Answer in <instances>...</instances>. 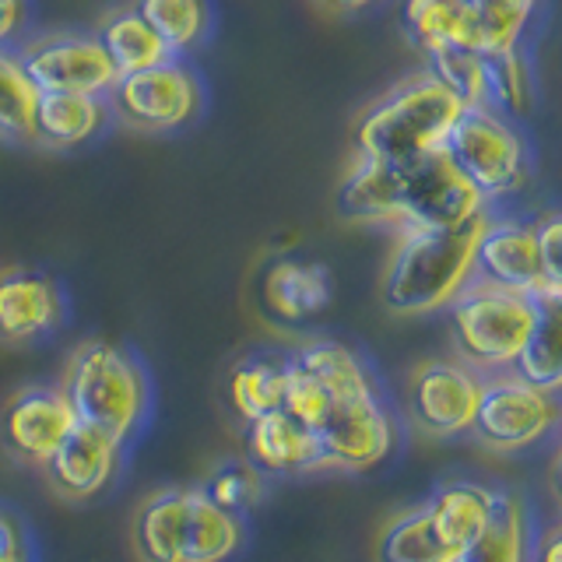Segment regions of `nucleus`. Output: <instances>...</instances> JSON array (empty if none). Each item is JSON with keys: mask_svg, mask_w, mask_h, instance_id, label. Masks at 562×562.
Wrapping results in <instances>:
<instances>
[{"mask_svg": "<svg viewBox=\"0 0 562 562\" xmlns=\"http://www.w3.org/2000/svg\"><path fill=\"white\" fill-rule=\"evenodd\" d=\"M488 218L453 228H404L380 278L383 310L394 316H432L447 310L474 281V243Z\"/></svg>", "mask_w": 562, "mask_h": 562, "instance_id": "nucleus-1", "label": "nucleus"}, {"mask_svg": "<svg viewBox=\"0 0 562 562\" xmlns=\"http://www.w3.org/2000/svg\"><path fill=\"white\" fill-rule=\"evenodd\" d=\"M60 391L78 426L102 432L123 450L145 429L151 412V383L134 351L113 341H81L64 362Z\"/></svg>", "mask_w": 562, "mask_h": 562, "instance_id": "nucleus-2", "label": "nucleus"}, {"mask_svg": "<svg viewBox=\"0 0 562 562\" xmlns=\"http://www.w3.org/2000/svg\"><path fill=\"white\" fill-rule=\"evenodd\" d=\"M464 102L447 85H439L429 70L412 75L386 88L356 120V155L376 158V162L404 166L415 158L443 148V140Z\"/></svg>", "mask_w": 562, "mask_h": 562, "instance_id": "nucleus-3", "label": "nucleus"}, {"mask_svg": "<svg viewBox=\"0 0 562 562\" xmlns=\"http://www.w3.org/2000/svg\"><path fill=\"white\" fill-rule=\"evenodd\" d=\"M450 338L457 359L479 369L482 376L514 369V359L535 327V295L509 292L488 281H471L447 306Z\"/></svg>", "mask_w": 562, "mask_h": 562, "instance_id": "nucleus-4", "label": "nucleus"}, {"mask_svg": "<svg viewBox=\"0 0 562 562\" xmlns=\"http://www.w3.org/2000/svg\"><path fill=\"white\" fill-rule=\"evenodd\" d=\"M443 151L488 207L527 190L535 180V158L527 137L514 120L488 105H474L457 116L443 140Z\"/></svg>", "mask_w": 562, "mask_h": 562, "instance_id": "nucleus-5", "label": "nucleus"}, {"mask_svg": "<svg viewBox=\"0 0 562 562\" xmlns=\"http://www.w3.org/2000/svg\"><path fill=\"white\" fill-rule=\"evenodd\" d=\"M110 110L120 123L145 134L190 127L204 110V85L183 57H169L137 75H120L110 88Z\"/></svg>", "mask_w": 562, "mask_h": 562, "instance_id": "nucleus-6", "label": "nucleus"}, {"mask_svg": "<svg viewBox=\"0 0 562 562\" xmlns=\"http://www.w3.org/2000/svg\"><path fill=\"white\" fill-rule=\"evenodd\" d=\"M559 426V394L520 380L514 369L488 373L482 383L471 436L492 453H520L538 447Z\"/></svg>", "mask_w": 562, "mask_h": 562, "instance_id": "nucleus-7", "label": "nucleus"}, {"mask_svg": "<svg viewBox=\"0 0 562 562\" xmlns=\"http://www.w3.org/2000/svg\"><path fill=\"white\" fill-rule=\"evenodd\" d=\"M394 201L397 233L404 228H453L488 211L485 198L464 180V172L450 162L443 148L422 155L415 162L394 166Z\"/></svg>", "mask_w": 562, "mask_h": 562, "instance_id": "nucleus-8", "label": "nucleus"}, {"mask_svg": "<svg viewBox=\"0 0 562 562\" xmlns=\"http://www.w3.org/2000/svg\"><path fill=\"white\" fill-rule=\"evenodd\" d=\"M485 376L461 359H426L404 383L408 422L429 439H453L471 432Z\"/></svg>", "mask_w": 562, "mask_h": 562, "instance_id": "nucleus-9", "label": "nucleus"}, {"mask_svg": "<svg viewBox=\"0 0 562 562\" xmlns=\"http://www.w3.org/2000/svg\"><path fill=\"white\" fill-rule=\"evenodd\" d=\"M14 49L40 92L110 95L120 78L95 32H43Z\"/></svg>", "mask_w": 562, "mask_h": 562, "instance_id": "nucleus-10", "label": "nucleus"}, {"mask_svg": "<svg viewBox=\"0 0 562 562\" xmlns=\"http://www.w3.org/2000/svg\"><path fill=\"white\" fill-rule=\"evenodd\" d=\"M397 415L383 391L330 404L321 432V450L327 468L369 471L397 450Z\"/></svg>", "mask_w": 562, "mask_h": 562, "instance_id": "nucleus-11", "label": "nucleus"}, {"mask_svg": "<svg viewBox=\"0 0 562 562\" xmlns=\"http://www.w3.org/2000/svg\"><path fill=\"white\" fill-rule=\"evenodd\" d=\"M474 281H488V285L524 292L535 299H562V292L544 281L535 243V222L492 215V207L479 233V243H474Z\"/></svg>", "mask_w": 562, "mask_h": 562, "instance_id": "nucleus-12", "label": "nucleus"}, {"mask_svg": "<svg viewBox=\"0 0 562 562\" xmlns=\"http://www.w3.org/2000/svg\"><path fill=\"white\" fill-rule=\"evenodd\" d=\"M78 426L57 383H32L14 391L0 412V443L22 464L43 468L67 432Z\"/></svg>", "mask_w": 562, "mask_h": 562, "instance_id": "nucleus-13", "label": "nucleus"}, {"mask_svg": "<svg viewBox=\"0 0 562 562\" xmlns=\"http://www.w3.org/2000/svg\"><path fill=\"white\" fill-rule=\"evenodd\" d=\"M67 299L57 278L35 268L0 271V345H35L64 324Z\"/></svg>", "mask_w": 562, "mask_h": 562, "instance_id": "nucleus-14", "label": "nucleus"}, {"mask_svg": "<svg viewBox=\"0 0 562 562\" xmlns=\"http://www.w3.org/2000/svg\"><path fill=\"white\" fill-rule=\"evenodd\" d=\"M120 464V447L102 432L75 426L64 443L53 450V457L43 464L49 488L64 503H88L113 482Z\"/></svg>", "mask_w": 562, "mask_h": 562, "instance_id": "nucleus-15", "label": "nucleus"}, {"mask_svg": "<svg viewBox=\"0 0 562 562\" xmlns=\"http://www.w3.org/2000/svg\"><path fill=\"white\" fill-rule=\"evenodd\" d=\"M246 461L260 474H306L327 468L321 439L281 408L246 422Z\"/></svg>", "mask_w": 562, "mask_h": 562, "instance_id": "nucleus-16", "label": "nucleus"}, {"mask_svg": "<svg viewBox=\"0 0 562 562\" xmlns=\"http://www.w3.org/2000/svg\"><path fill=\"white\" fill-rule=\"evenodd\" d=\"M113 110L105 95L40 92L32 116V145L46 151H78L110 127Z\"/></svg>", "mask_w": 562, "mask_h": 562, "instance_id": "nucleus-17", "label": "nucleus"}, {"mask_svg": "<svg viewBox=\"0 0 562 562\" xmlns=\"http://www.w3.org/2000/svg\"><path fill=\"white\" fill-rule=\"evenodd\" d=\"M330 274L324 263L281 257L260 278V303L281 324H306L330 306Z\"/></svg>", "mask_w": 562, "mask_h": 562, "instance_id": "nucleus-18", "label": "nucleus"}, {"mask_svg": "<svg viewBox=\"0 0 562 562\" xmlns=\"http://www.w3.org/2000/svg\"><path fill=\"white\" fill-rule=\"evenodd\" d=\"M496 503H499V488L474 479H447L429 492V499L422 506H426V514L432 520L436 538L450 552H457L485 531Z\"/></svg>", "mask_w": 562, "mask_h": 562, "instance_id": "nucleus-19", "label": "nucleus"}, {"mask_svg": "<svg viewBox=\"0 0 562 562\" xmlns=\"http://www.w3.org/2000/svg\"><path fill=\"white\" fill-rule=\"evenodd\" d=\"M246 538L243 517L215 506L201 488H183L180 562H228Z\"/></svg>", "mask_w": 562, "mask_h": 562, "instance_id": "nucleus-20", "label": "nucleus"}, {"mask_svg": "<svg viewBox=\"0 0 562 562\" xmlns=\"http://www.w3.org/2000/svg\"><path fill=\"white\" fill-rule=\"evenodd\" d=\"M338 211L351 225L386 228L397 233V201H394V166L376 158L356 155L338 187Z\"/></svg>", "mask_w": 562, "mask_h": 562, "instance_id": "nucleus-21", "label": "nucleus"}, {"mask_svg": "<svg viewBox=\"0 0 562 562\" xmlns=\"http://www.w3.org/2000/svg\"><path fill=\"white\" fill-rule=\"evenodd\" d=\"M401 25L422 57L447 46L479 49V22L468 0H401Z\"/></svg>", "mask_w": 562, "mask_h": 562, "instance_id": "nucleus-22", "label": "nucleus"}, {"mask_svg": "<svg viewBox=\"0 0 562 562\" xmlns=\"http://www.w3.org/2000/svg\"><path fill=\"white\" fill-rule=\"evenodd\" d=\"M289 356L321 380V386L327 391L330 404L338 401H351V397H366V394H376L383 391L376 373L369 369V362L359 356L356 348H348L345 341H334V338H310L303 341Z\"/></svg>", "mask_w": 562, "mask_h": 562, "instance_id": "nucleus-23", "label": "nucleus"}, {"mask_svg": "<svg viewBox=\"0 0 562 562\" xmlns=\"http://www.w3.org/2000/svg\"><path fill=\"white\" fill-rule=\"evenodd\" d=\"M531 552V514L517 492L499 488V503L492 509L485 531L457 549L450 562H527Z\"/></svg>", "mask_w": 562, "mask_h": 562, "instance_id": "nucleus-24", "label": "nucleus"}, {"mask_svg": "<svg viewBox=\"0 0 562 562\" xmlns=\"http://www.w3.org/2000/svg\"><path fill=\"white\" fill-rule=\"evenodd\" d=\"M95 40L102 43L105 57L113 60L116 75H137V70H148V67L172 57L166 43L158 40V32L137 14L134 4L105 14Z\"/></svg>", "mask_w": 562, "mask_h": 562, "instance_id": "nucleus-25", "label": "nucleus"}, {"mask_svg": "<svg viewBox=\"0 0 562 562\" xmlns=\"http://www.w3.org/2000/svg\"><path fill=\"white\" fill-rule=\"evenodd\" d=\"M538 316L527 334L520 356L514 359V373L541 391L559 394L562 386V299H535Z\"/></svg>", "mask_w": 562, "mask_h": 562, "instance_id": "nucleus-26", "label": "nucleus"}, {"mask_svg": "<svg viewBox=\"0 0 562 562\" xmlns=\"http://www.w3.org/2000/svg\"><path fill=\"white\" fill-rule=\"evenodd\" d=\"M285 356H246L228 373V404L243 422H254L281 408V394H285Z\"/></svg>", "mask_w": 562, "mask_h": 562, "instance_id": "nucleus-27", "label": "nucleus"}, {"mask_svg": "<svg viewBox=\"0 0 562 562\" xmlns=\"http://www.w3.org/2000/svg\"><path fill=\"white\" fill-rule=\"evenodd\" d=\"M183 488H158L134 517V552L140 562H180Z\"/></svg>", "mask_w": 562, "mask_h": 562, "instance_id": "nucleus-28", "label": "nucleus"}, {"mask_svg": "<svg viewBox=\"0 0 562 562\" xmlns=\"http://www.w3.org/2000/svg\"><path fill=\"white\" fill-rule=\"evenodd\" d=\"M453 552L436 538L426 506H408L386 520L373 541V562H450Z\"/></svg>", "mask_w": 562, "mask_h": 562, "instance_id": "nucleus-29", "label": "nucleus"}, {"mask_svg": "<svg viewBox=\"0 0 562 562\" xmlns=\"http://www.w3.org/2000/svg\"><path fill=\"white\" fill-rule=\"evenodd\" d=\"M485 85H488V110H496L509 120H524L535 110L538 81L524 46L485 53Z\"/></svg>", "mask_w": 562, "mask_h": 562, "instance_id": "nucleus-30", "label": "nucleus"}, {"mask_svg": "<svg viewBox=\"0 0 562 562\" xmlns=\"http://www.w3.org/2000/svg\"><path fill=\"white\" fill-rule=\"evenodd\" d=\"M134 8L158 32L172 57L201 49L211 32L207 0H134Z\"/></svg>", "mask_w": 562, "mask_h": 562, "instance_id": "nucleus-31", "label": "nucleus"}, {"mask_svg": "<svg viewBox=\"0 0 562 562\" xmlns=\"http://www.w3.org/2000/svg\"><path fill=\"white\" fill-rule=\"evenodd\" d=\"M35 102H40V88L32 85L18 49H0V140L32 145Z\"/></svg>", "mask_w": 562, "mask_h": 562, "instance_id": "nucleus-32", "label": "nucleus"}, {"mask_svg": "<svg viewBox=\"0 0 562 562\" xmlns=\"http://www.w3.org/2000/svg\"><path fill=\"white\" fill-rule=\"evenodd\" d=\"M468 8L479 22V49L503 53L524 46L541 11V0H468Z\"/></svg>", "mask_w": 562, "mask_h": 562, "instance_id": "nucleus-33", "label": "nucleus"}, {"mask_svg": "<svg viewBox=\"0 0 562 562\" xmlns=\"http://www.w3.org/2000/svg\"><path fill=\"white\" fill-rule=\"evenodd\" d=\"M426 70L447 85L450 92L464 102V110L474 105H488V85H485V53L468 49V46H447L426 57Z\"/></svg>", "mask_w": 562, "mask_h": 562, "instance_id": "nucleus-34", "label": "nucleus"}, {"mask_svg": "<svg viewBox=\"0 0 562 562\" xmlns=\"http://www.w3.org/2000/svg\"><path fill=\"white\" fill-rule=\"evenodd\" d=\"M201 492L215 506L243 517V514H250L263 496V474L250 461H225L207 474Z\"/></svg>", "mask_w": 562, "mask_h": 562, "instance_id": "nucleus-35", "label": "nucleus"}, {"mask_svg": "<svg viewBox=\"0 0 562 562\" xmlns=\"http://www.w3.org/2000/svg\"><path fill=\"white\" fill-rule=\"evenodd\" d=\"M285 394H281V412H289L299 426H306L313 436L321 432L330 412V397L313 373H306L292 356H285Z\"/></svg>", "mask_w": 562, "mask_h": 562, "instance_id": "nucleus-36", "label": "nucleus"}, {"mask_svg": "<svg viewBox=\"0 0 562 562\" xmlns=\"http://www.w3.org/2000/svg\"><path fill=\"white\" fill-rule=\"evenodd\" d=\"M535 243H538V257H541L544 281H549L552 289L562 292V263H559V250H562V218H559V211H544V215L535 218Z\"/></svg>", "mask_w": 562, "mask_h": 562, "instance_id": "nucleus-37", "label": "nucleus"}, {"mask_svg": "<svg viewBox=\"0 0 562 562\" xmlns=\"http://www.w3.org/2000/svg\"><path fill=\"white\" fill-rule=\"evenodd\" d=\"M0 562H35L25 524L8 506H0Z\"/></svg>", "mask_w": 562, "mask_h": 562, "instance_id": "nucleus-38", "label": "nucleus"}, {"mask_svg": "<svg viewBox=\"0 0 562 562\" xmlns=\"http://www.w3.org/2000/svg\"><path fill=\"white\" fill-rule=\"evenodd\" d=\"M32 14V0H0V49L18 46L25 40Z\"/></svg>", "mask_w": 562, "mask_h": 562, "instance_id": "nucleus-39", "label": "nucleus"}, {"mask_svg": "<svg viewBox=\"0 0 562 562\" xmlns=\"http://www.w3.org/2000/svg\"><path fill=\"white\" fill-rule=\"evenodd\" d=\"M535 562H562V531L559 524H549L535 541Z\"/></svg>", "mask_w": 562, "mask_h": 562, "instance_id": "nucleus-40", "label": "nucleus"}, {"mask_svg": "<svg viewBox=\"0 0 562 562\" xmlns=\"http://www.w3.org/2000/svg\"><path fill=\"white\" fill-rule=\"evenodd\" d=\"M321 4H327L338 14H359V11H369L373 4H380V0H321Z\"/></svg>", "mask_w": 562, "mask_h": 562, "instance_id": "nucleus-41", "label": "nucleus"}]
</instances>
